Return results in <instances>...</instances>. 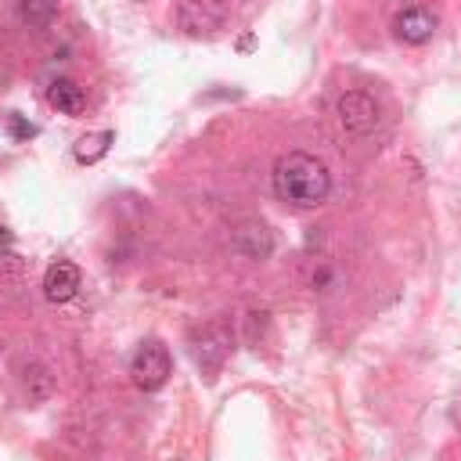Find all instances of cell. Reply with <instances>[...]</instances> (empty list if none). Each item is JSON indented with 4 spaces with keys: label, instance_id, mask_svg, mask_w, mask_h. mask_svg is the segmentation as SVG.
<instances>
[{
    "label": "cell",
    "instance_id": "cell-9",
    "mask_svg": "<svg viewBox=\"0 0 461 461\" xmlns=\"http://www.w3.org/2000/svg\"><path fill=\"white\" fill-rule=\"evenodd\" d=\"M54 371L47 367V364H40V360H29L25 367H22V389H25V396H29V403H43V400H50L54 396Z\"/></svg>",
    "mask_w": 461,
    "mask_h": 461
},
{
    "label": "cell",
    "instance_id": "cell-12",
    "mask_svg": "<svg viewBox=\"0 0 461 461\" xmlns=\"http://www.w3.org/2000/svg\"><path fill=\"white\" fill-rule=\"evenodd\" d=\"M54 14H58V0H18V18H22L29 29L50 25Z\"/></svg>",
    "mask_w": 461,
    "mask_h": 461
},
{
    "label": "cell",
    "instance_id": "cell-3",
    "mask_svg": "<svg viewBox=\"0 0 461 461\" xmlns=\"http://www.w3.org/2000/svg\"><path fill=\"white\" fill-rule=\"evenodd\" d=\"M227 18V4L223 0H180L176 4V25L180 32L202 40V36H212Z\"/></svg>",
    "mask_w": 461,
    "mask_h": 461
},
{
    "label": "cell",
    "instance_id": "cell-5",
    "mask_svg": "<svg viewBox=\"0 0 461 461\" xmlns=\"http://www.w3.org/2000/svg\"><path fill=\"white\" fill-rule=\"evenodd\" d=\"M436 14L429 11V7H403L396 18H393V32H396V40H403V43H411V47H418V43H429L432 36H436Z\"/></svg>",
    "mask_w": 461,
    "mask_h": 461
},
{
    "label": "cell",
    "instance_id": "cell-4",
    "mask_svg": "<svg viewBox=\"0 0 461 461\" xmlns=\"http://www.w3.org/2000/svg\"><path fill=\"white\" fill-rule=\"evenodd\" d=\"M335 115L349 133H371L378 126V104L364 90H346L335 101Z\"/></svg>",
    "mask_w": 461,
    "mask_h": 461
},
{
    "label": "cell",
    "instance_id": "cell-1",
    "mask_svg": "<svg viewBox=\"0 0 461 461\" xmlns=\"http://www.w3.org/2000/svg\"><path fill=\"white\" fill-rule=\"evenodd\" d=\"M274 194L295 209H313L331 194V173L317 155L285 151L274 162Z\"/></svg>",
    "mask_w": 461,
    "mask_h": 461
},
{
    "label": "cell",
    "instance_id": "cell-6",
    "mask_svg": "<svg viewBox=\"0 0 461 461\" xmlns=\"http://www.w3.org/2000/svg\"><path fill=\"white\" fill-rule=\"evenodd\" d=\"M76 292H79V267L72 259H54L43 270V295L61 306V303L76 299Z\"/></svg>",
    "mask_w": 461,
    "mask_h": 461
},
{
    "label": "cell",
    "instance_id": "cell-11",
    "mask_svg": "<svg viewBox=\"0 0 461 461\" xmlns=\"http://www.w3.org/2000/svg\"><path fill=\"white\" fill-rule=\"evenodd\" d=\"M112 140H115V133H112V130H97V133L79 137L72 151H76V158H79V162H86V166H90V162H101V158L108 155Z\"/></svg>",
    "mask_w": 461,
    "mask_h": 461
},
{
    "label": "cell",
    "instance_id": "cell-7",
    "mask_svg": "<svg viewBox=\"0 0 461 461\" xmlns=\"http://www.w3.org/2000/svg\"><path fill=\"white\" fill-rule=\"evenodd\" d=\"M234 249L245 252L249 259H267L274 252V234L259 220H245L234 227Z\"/></svg>",
    "mask_w": 461,
    "mask_h": 461
},
{
    "label": "cell",
    "instance_id": "cell-8",
    "mask_svg": "<svg viewBox=\"0 0 461 461\" xmlns=\"http://www.w3.org/2000/svg\"><path fill=\"white\" fill-rule=\"evenodd\" d=\"M47 101L61 115H83L86 112V94H83V86L76 79H54L50 90H47Z\"/></svg>",
    "mask_w": 461,
    "mask_h": 461
},
{
    "label": "cell",
    "instance_id": "cell-10",
    "mask_svg": "<svg viewBox=\"0 0 461 461\" xmlns=\"http://www.w3.org/2000/svg\"><path fill=\"white\" fill-rule=\"evenodd\" d=\"M191 353H194V364L212 375V371H220V364H223V357H227V339H223L216 328H205L202 339L191 346Z\"/></svg>",
    "mask_w": 461,
    "mask_h": 461
},
{
    "label": "cell",
    "instance_id": "cell-13",
    "mask_svg": "<svg viewBox=\"0 0 461 461\" xmlns=\"http://www.w3.org/2000/svg\"><path fill=\"white\" fill-rule=\"evenodd\" d=\"M11 130H14V137H32V133H36V126H32V122L25 126L18 115H11Z\"/></svg>",
    "mask_w": 461,
    "mask_h": 461
},
{
    "label": "cell",
    "instance_id": "cell-2",
    "mask_svg": "<svg viewBox=\"0 0 461 461\" xmlns=\"http://www.w3.org/2000/svg\"><path fill=\"white\" fill-rule=\"evenodd\" d=\"M130 375H133V385L144 389V393L162 389V385L169 382V375H173V357H169V349H166L158 339L140 342V346L133 349V357H130Z\"/></svg>",
    "mask_w": 461,
    "mask_h": 461
}]
</instances>
